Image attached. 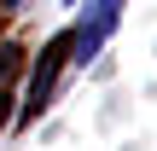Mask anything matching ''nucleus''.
Listing matches in <instances>:
<instances>
[{
  "label": "nucleus",
  "instance_id": "1",
  "mask_svg": "<svg viewBox=\"0 0 157 151\" xmlns=\"http://www.w3.org/2000/svg\"><path fill=\"white\" fill-rule=\"evenodd\" d=\"M64 47H70V41H58V47H47V52H41V70H35V81H29L23 116H35V111H47V105H52V93H58V58H64Z\"/></svg>",
  "mask_w": 157,
  "mask_h": 151
},
{
  "label": "nucleus",
  "instance_id": "3",
  "mask_svg": "<svg viewBox=\"0 0 157 151\" xmlns=\"http://www.w3.org/2000/svg\"><path fill=\"white\" fill-rule=\"evenodd\" d=\"M64 6H76V0H64Z\"/></svg>",
  "mask_w": 157,
  "mask_h": 151
},
{
  "label": "nucleus",
  "instance_id": "2",
  "mask_svg": "<svg viewBox=\"0 0 157 151\" xmlns=\"http://www.w3.org/2000/svg\"><path fill=\"white\" fill-rule=\"evenodd\" d=\"M105 6H117V12H122V0H105Z\"/></svg>",
  "mask_w": 157,
  "mask_h": 151
}]
</instances>
